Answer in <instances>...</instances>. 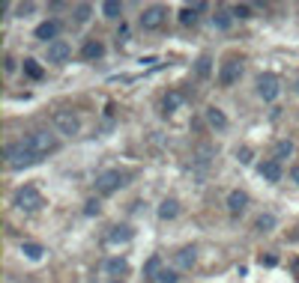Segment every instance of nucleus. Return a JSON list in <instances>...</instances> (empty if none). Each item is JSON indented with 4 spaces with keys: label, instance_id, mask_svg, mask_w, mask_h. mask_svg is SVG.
Returning a JSON list of instances; mask_svg holds the SVG:
<instances>
[{
    "label": "nucleus",
    "instance_id": "f257e3e1",
    "mask_svg": "<svg viewBox=\"0 0 299 283\" xmlns=\"http://www.w3.org/2000/svg\"><path fill=\"white\" fill-rule=\"evenodd\" d=\"M3 158H6V164H9L12 170H24V167H33L36 161H42V158H36L33 152L27 149L24 140H21V143H6Z\"/></svg>",
    "mask_w": 299,
    "mask_h": 283
},
{
    "label": "nucleus",
    "instance_id": "f03ea898",
    "mask_svg": "<svg viewBox=\"0 0 299 283\" xmlns=\"http://www.w3.org/2000/svg\"><path fill=\"white\" fill-rule=\"evenodd\" d=\"M24 143H27V149H30L36 158H45L48 152L57 149V137L48 134V131H30V134L24 137Z\"/></svg>",
    "mask_w": 299,
    "mask_h": 283
},
{
    "label": "nucleus",
    "instance_id": "7ed1b4c3",
    "mask_svg": "<svg viewBox=\"0 0 299 283\" xmlns=\"http://www.w3.org/2000/svg\"><path fill=\"white\" fill-rule=\"evenodd\" d=\"M21 212H36L39 206H42V194L33 188V185H24V188L15 191V200H12Z\"/></svg>",
    "mask_w": 299,
    "mask_h": 283
},
{
    "label": "nucleus",
    "instance_id": "20e7f679",
    "mask_svg": "<svg viewBox=\"0 0 299 283\" xmlns=\"http://www.w3.org/2000/svg\"><path fill=\"white\" fill-rule=\"evenodd\" d=\"M120 185H123V173L120 170H105V173H99V179H96V191L99 194H114Z\"/></svg>",
    "mask_w": 299,
    "mask_h": 283
},
{
    "label": "nucleus",
    "instance_id": "39448f33",
    "mask_svg": "<svg viewBox=\"0 0 299 283\" xmlns=\"http://www.w3.org/2000/svg\"><path fill=\"white\" fill-rule=\"evenodd\" d=\"M239 75H242V63H239V60H225V63H222V72H219V84H222V87H233V84L239 81Z\"/></svg>",
    "mask_w": 299,
    "mask_h": 283
},
{
    "label": "nucleus",
    "instance_id": "423d86ee",
    "mask_svg": "<svg viewBox=\"0 0 299 283\" xmlns=\"http://www.w3.org/2000/svg\"><path fill=\"white\" fill-rule=\"evenodd\" d=\"M54 126H57V131L60 134H78L81 131V123H78V117L75 114H69V110H60V114H54Z\"/></svg>",
    "mask_w": 299,
    "mask_h": 283
},
{
    "label": "nucleus",
    "instance_id": "0eeeda50",
    "mask_svg": "<svg viewBox=\"0 0 299 283\" xmlns=\"http://www.w3.org/2000/svg\"><path fill=\"white\" fill-rule=\"evenodd\" d=\"M258 93L264 95V101H272V98H278V93H281V87H278V78L275 75H261L258 78Z\"/></svg>",
    "mask_w": 299,
    "mask_h": 283
},
{
    "label": "nucleus",
    "instance_id": "6e6552de",
    "mask_svg": "<svg viewBox=\"0 0 299 283\" xmlns=\"http://www.w3.org/2000/svg\"><path fill=\"white\" fill-rule=\"evenodd\" d=\"M162 24H165V9H162V6L144 9V15H141V27H144V30H159Z\"/></svg>",
    "mask_w": 299,
    "mask_h": 283
},
{
    "label": "nucleus",
    "instance_id": "1a4fd4ad",
    "mask_svg": "<svg viewBox=\"0 0 299 283\" xmlns=\"http://www.w3.org/2000/svg\"><path fill=\"white\" fill-rule=\"evenodd\" d=\"M69 54H72V48H69L63 39H57V42L48 45V63H66Z\"/></svg>",
    "mask_w": 299,
    "mask_h": 283
},
{
    "label": "nucleus",
    "instance_id": "9d476101",
    "mask_svg": "<svg viewBox=\"0 0 299 283\" xmlns=\"http://www.w3.org/2000/svg\"><path fill=\"white\" fill-rule=\"evenodd\" d=\"M228 209H231V215H242L248 209V194L245 191H231L228 194Z\"/></svg>",
    "mask_w": 299,
    "mask_h": 283
},
{
    "label": "nucleus",
    "instance_id": "9b49d317",
    "mask_svg": "<svg viewBox=\"0 0 299 283\" xmlns=\"http://www.w3.org/2000/svg\"><path fill=\"white\" fill-rule=\"evenodd\" d=\"M57 33H60V24L57 21H42L39 27H36V39H42V42H57Z\"/></svg>",
    "mask_w": 299,
    "mask_h": 283
},
{
    "label": "nucleus",
    "instance_id": "f8f14e48",
    "mask_svg": "<svg viewBox=\"0 0 299 283\" xmlns=\"http://www.w3.org/2000/svg\"><path fill=\"white\" fill-rule=\"evenodd\" d=\"M258 173H261V176H264L266 182H278V179H281V164H278V161H272V158H269V161H264V164H261V167H258Z\"/></svg>",
    "mask_w": 299,
    "mask_h": 283
},
{
    "label": "nucleus",
    "instance_id": "ddd939ff",
    "mask_svg": "<svg viewBox=\"0 0 299 283\" xmlns=\"http://www.w3.org/2000/svg\"><path fill=\"white\" fill-rule=\"evenodd\" d=\"M102 54H105V45H102L99 39H90V42H84V48H81V57H84V60H99Z\"/></svg>",
    "mask_w": 299,
    "mask_h": 283
},
{
    "label": "nucleus",
    "instance_id": "4468645a",
    "mask_svg": "<svg viewBox=\"0 0 299 283\" xmlns=\"http://www.w3.org/2000/svg\"><path fill=\"white\" fill-rule=\"evenodd\" d=\"M206 123H209L212 128H219V131H222V128H228V117H225L219 107H206Z\"/></svg>",
    "mask_w": 299,
    "mask_h": 283
},
{
    "label": "nucleus",
    "instance_id": "2eb2a0df",
    "mask_svg": "<svg viewBox=\"0 0 299 283\" xmlns=\"http://www.w3.org/2000/svg\"><path fill=\"white\" fill-rule=\"evenodd\" d=\"M177 215H180V203H177V200H165V203L159 206V218L162 220H174Z\"/></svg>",
    "mask_w": 299,
    "mask_h": 283
},
{
    "label": "nucleus",
    "instance_id": "dca6fc26",
    "mask_svg": "<svg viewBox=\"0 0 299 283\" xmlns=\"http://www.w3.org/2000/svg\"><path fill=\"white\" fill-rule=\"evenodd\" d=\"M290 155H293V143H290V140H278V143H275V152H272V161L281 164L284 158H290Z\"/></svg>",
    "mask_w": 299,
    "mask_h": 283
},
{
    "label": "nucleus",
    "instance_id": "f3484780",
    "mask_svg": "<svg viewBox=\"0 0 299 283\" xmlns=\"http://www.w3.org/2000/svg\"><path fill=\"white\" fill-rule=\"evenodd\" d=\"M102 15L105 18H120L123 15V3L120 0H105L102 3Z\"/></svg>",
    "mask_w": 299,
    "mask_h": 283
},
{
    "label": "nucleus",
    "instance_id": "a211bd4d",
    "mask_svg": "<svg viewBox=\"0 0 299 283\" xmlns=\"http://www.w3.org/2000/svg\"><path fill=\"white\" fill-rule=\"evenodd\" d=\"M212 24L219 27V30H228L233 24V12H228V9H219L216 15H212Z\"/></svg>",
    "mask_w": 299,
    "mask_h": 283
},
{
    "label": "nucleus",
    "instance_id": "6ab92c4d",
    "mask_svg": "<svg viewBox=\"0 0 299 283\" xmlns=\"http://www.w3.org/2000/svg\"><path fill=\"white\" fill-rule=\"evenodd\" d=\"M21 253H24L27 259H42V253H45V248H42L39 242H24V245H21Z\"/></svg>",
    "mask_w": 299,
    "mask_h": 283
},
{
    "label": "nucleus",
    "instance_id": "aec40b11",
    "mask_svg": "<svg viewBox=\"0 0 299 283\" xmlns=\"http://www.w3.org/2000/svg\"><path fill=\"white\" fill-rule=\"evenodd\" d=\"M195 248H183V251L177 253V262H180V268H192L195 265Z\"/></svg>",
    "mask_w": 299,
    "mask_h": 283
},
{
    "label": "nucleus",
    "instance_id": "412c9836",
    "mask_svg": "<svg viewBox=\"0 0 299 283\" xmlns=\"http://www.w3.org/2000/svg\"><path fill=\"white\" fill-rule=\"evenodd\" d=\"M180 104H183V93H180V90H170V93L165 95V114H174Z\"/></svg>",
    "mask_w": 299,
    "mask_h": 283
},
{
    "label": "nucleus",
    "instance_id": "4be33fe9",
    "mask_svg": "<svg viewBox=\"0 0 299 283\" xmlns=\"http://www.w3.org/2000/svg\"><path fill=\"white\" fill-rule=\"evenodd\" d=\"M180 24H183V27H195V24H198V9H195V6H186V9L180 12Z\"/></svg>",
    "mask_w": 299,
    "mask_h": 283
},
{
    "label": "nucleus",
    "instance_id": "5701e85b",
    "mask_svg": "<svg viewBox=\"0 0 299 283\" xmlns=\"http://www.w3.org/2000/svg\"><path fill=\"white\" fill-rule=\"evenodd\" d=\"M129 239H132V227H114V233L108 236L111 245H117V242H129Z\"/></svg>",
    "mask_w": 299,
    "mask_h": 283
},
{
    "label": "nucleus",
    "instance_id": "b1692460",
    "mask_svg": "<svg viewBox=\"0 0 299 283\" xmlns=\"http://www.w3.org/2000/svg\"><path fill=\"white\" fill-rule=\"evenodd\" d=\"M254 230H258V233H269V230H275V215H269V212L261 215V218L254 220Z\"/></svg>",
    "mask_w": 299,
    "mask_h": 283
},
{
    "label": "nucleus",
    "instance_id": "393cba45",
    "mask_svg": "<svg viewBox=\"0 0 299 283\" xmlns=\"http://www.w3.org/2000/svg\"><path fill=\"white\" fill-rule=\"evenodd\" d=\"M159 271H162V259L153 253V256L147 259V265H144V274H147V277H159Z\"/></svg>",
    "mask_w": 299,
    "mask_h": 283
},
{
    "label": "nucleus",
    "instance_id": "a878e982",
    "mask_svg": "<svg viewBox=\"0 0 299 283\" xmlns=\"http://www.w3.org/2000/svg\"><path fill=\"white\" fill-rule=\"evenodd\" d=\"M24 72H27L33 81H39V78H42V66L36 63V60H24Z\"/></svg>",
    "mask_w": 299,
    "mask_h": 283
},
{
    "label": "nucleus",
    "instance_id": "bb28decb",
    "mask_svg": "<svg viewBox=\"0 0 299 283\" xmlns=\"http://www.w3.org/2000/svg\"><path fill=\"white\" fill-rule=\"evenodd\" d=\"M105 268H108L111 274H123L129 265H126V259H108V265H105Z\"/></svg>",
    "mask_w": 299,
    "mask_h": 283
},
{
    "label": "nucleus",
    "instance_id": "cd10ccee",
    "mask_svg": "<svg viewBox=\"0 0 299 283\" xmlns=\"http://www.w3.org/2000/svg\"><path fill=\"white\" fill-rule=\"evenodd\" d=\"M180 280V274L177 271H170V268H162L159 271V277H156V283H177Z\"/></svg>",
    "mask_w": 299,
    "mask_h": 283
},
{
    "label": "nucleus",
    "instance_id": "c85d7f7f",
    "mask_svg": "<svg viewBox=\"0 0 299 283\" xmlns=\"http://www.w3.org/2000/svg\"><path fill=\"white\" fill-rule=\"evenodd\" d=\"M195 69H198V75H200V78H206V75L212 72V60H209V57H200Z\"/></svg>",
    "mask_w": 299,
    "mask_h": 283
},
{
    "label": "nucleus",
    "instance_id": "c756f323",
    "mask_svg": "<svg viewBox=\"0 0 299 283\" xmlns=\"http://www.w3.org/2000/svg\"><path fill=\"white\" fill-rule=\"evenodd\" d=\"M90 12H93V6H90V3L75 6V18H78V21H87V18H90Z\"/></svg>",
    "mask_w": 299,
    "mask_h": 283
},
{
    "label": "nucleus",
    "instance_id": "7c9ffc66",
    "mask_svg": "<svg viewBox=\"0 0 299 283\" xmlns=\"http://www.w3.org/2000/svg\"><path fill=\"white\" fill-rule=\"evenodd\" d=\"M231 12H233V18H251V6H245V3H236Z\"/></svg>",
    "mask_w": 299,
    "mask_h": 283
},
{
    "label": "nucleus",
    "instance_id": "2f4dec72",
    "mask_svg": "<svg viewBox=\"0 0 299 283\" xmlns=\"http://www.w3.org/2000/svg\"><path fill=\"white\" fill-rule=\"evenodd\" d=\"M236 158H239V164H248V161H251V149H239Z\"/></svg>",
    "mask_w": 299,
    "mask_h": 283
},
{
    "label": "nucleus",
    "instance_id": "473e14b6",
    "mask_svg": "<svg viewBox=\"0 0 299 283\" xmlns=\"http://www.w3.org/2000/svg\"><path fill=\"white\" fill-rule=\"evenodd\" d=\"M84 212H87V215H99V203H96V200H90V203H87V209H84Z\"/></svg>",
    "mask_w": 299,
    "mask_h": 283
},
{
    "label": "nucleus",
    "instance_id": "72a5a7b5",
    "mask_svg": "<svg viewBox=\"0 0 299 283\" xmlns=\"http://www.w3.org/2000/svg\"><path fill=\"white\" fill-rule=\"evenodd\" d=\"M27 12H33V3H21L18 6V15H27Z\"/></svg>",
    "mask_w": 299,
    "mask_h": 283
},
{
    "label": "nucleus",
    "instance_id": "f704fd0d",
    "mask_svg": "<svg viewBox=\"0 0 299 283\" xmlns=\"http://www.w3.org/2000/svg\"><path fill=\"white\" fill-rule=\"evenodd\" d=\"M3 69H6V72H15V60H12V57H6V60H3Z\"/></svg>",
    "mask_w": 299,
    "mask_h": 283
},
{
    "label": "nucleus",
    "instance_id": "c9c22d12",
    "mask_svg": "<svg viewBox=\"0 0 299 283\" xmlns=\"http://www.w3.org/2000/svg\"><path fill=\"white\" fill-rule=\"evenodd\" d=\"M290 179H293V182H296V185H299V164H296V167H293V170H290Z\"/></svg>",
    "mask_w": 299,
    "mask_h": 283
},
{
    "label": "nucleus",
    "instance_id": "e433bc0d",
    "mask_svg": "<svg viewBox=\"0 0 299 283\" xmlns=\"http://www.w3.org/2000/svg\"><path fill=\"white\" fill-rule=\"evenodd\" d=\"M296 93H299V81H296Z\"/></svg>",
    "mask_w": 299,
    "mask_h": 283
}]
</instances>
